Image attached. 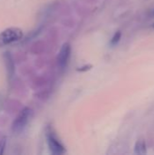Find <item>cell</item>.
I'll return each instance as SVG.
<instances>
[{
    "instance_id": "obj_1",
    "label": "cell",
    "mask_w": 154,
    "mask_h": 155,
    "mask_svg": "<svg viewBox=\"0 0 154 155\" xmlns=\"http://www.w3.org/2000/svg\"><path fill=\"white\" fill-rule=\"evenodd\" d=\"M32 116H33V112L29 107H24L23 109H21L15 119L13 121L12 127H11L12 132L15 134H19L22 132H24V130L26 128L27 124H29Z\"/></svg>"
},
{
    "instance_id": "obj_2",
    "label": "cell",
    "mask_w": 154,
    "mask_h": 155,
    "mask_svg": "<svg viewBox=\"0 0 154 155\" xmlns=\"http://www.w3.org/2000/svg\"><path fill=\"white\" fill-rule=\"evenodd\" d=\"M46 136V143L49 148V151L54 155H62L65 153V148L58 136L56 135L55 132L52 127H47L45 131Z\"/></svg>"
},
{
    "instance_id": "obj_3",
    "label": "cell",
    "mask_w": 154,
    "mask_h": 155,
    "mask_svg": "<svg viewBox=\"0 0 154 155\" xmlns=\"http://www.w3.org/2000/svg\"><path fill=\"white\" fill-rule=\"evenodd\" d=\"M23 37V31L18 27H9L0 33V47L10 45L20 41Z\"/></svg>"
},
{
    "instance_id": "obj_4",
    "label": "cell",
    "mask_w": 154,
    "mask_h": 155,
    "mask_svg": "<svg viewBox=\"0 0 154 155\" xmlns=\"http://www.w3.org/2000/svg\"><path fill=\"white\" fill-rule=\"evenodd\" d=\"M71 53H72V47L69 43H64L57 55L56 61H57V65L60 70H64L70 61L71 58Z\"/></svg>"
},
{
    "instance_id": "obj_5",
    "label": "cell",
    "mask_w": 154,
    "mask_h": 155,
    "mask_svg": "<svg viewBox=\"0 0 154 155\" xmlns=\"http://www.w3.org/2000/svg\"><path fill=\"white\" fill-rule=\"evenodd\" d=\"M4 61L7 72V76L11 79L15 74V60L10 53H5L4 54Z\"/></svg>"
},
{
    "instance_id": "obj_6",
    "label": "cell",
    "mask_w": 154,
    "mask_h": 155,
    "mask_svg": "<svg viewBox=\"0 0 154 155\" xmlns=\"http://www.w3.org/2000/svg\"><path fill=\"white\" fill-rule=\"evenodd\" d=\"M45 49H46L45 44L42 41H37L34 43L31 46V52L34 54H43L44 52H45Z\"/></svg>"
},
{
    "instance_id": "obj_7",
    "label": "cell",
    "mask_w": 154,
    "mask_h": 155,
    "mask_svg": "<svg viewBox=\"0 0 154 155\" xmlns=\"http://www.w3.org/2000/svg\"><path fill=\"white\" fill-rule=\"evenodd\" d=\"M134 153L136 154H145L146 153V144L143 140H139L134 146Z\"/></svg>"
},
{
    "instance_id": "obj_8",
    "label": "cell",
    "mask_w": 154,
    "mask_h": 155,
    "mask_svg": "<svg viewBox=\"0 0 154 155\" xmlns=\"http://www.w3.org/2000/svg\"><path fill=\"white\" fill-rule=\"evenodd\" d=\"M121 38H122V33H121V31H117L111 39V42H110L111 45H113V46L116 45L120 42Z\"/></svg>"
},
{
    "instance_id": "obj_9",
    "label": "cell",
    "mask_w": 154,
    "mask_h": 155,
    "mask_svg": "<svg viewBox=\"0 0 154 155\" xmlns=\"http://www.w3.org/2000/svg\"><path fill=\"white\" fill-rule=\"evenodd\" d=\"M6 147V137H2L0 138V155L5 153Z\"/></svg>"
},
{
    "instance_id": "obj_10",
    "label": "cell",
    "mask_w": 154,
    "mask_h": 155,
    "mask_svg": "<svg viewBox=\"0 0 154 155\" xmlns=\"http://www.w3.org/2000/svg\"><path fill=\"white\" fill-rule=\"evenodd\" d=\"M91 67H92V65H88V64H86V65H84V66H83V67H80L79 69H77L78 71H80V72H86V71H88V70H90L91 69Z\"/></svg>"
},
{
    "instance_id": "obj_11",
    "label": "cell",
    "mask_w": 154,
    "mask_h": 155,
    "mask_svg": "<svg viewBox=\"0 0 154 155\" xmlns=\"http://www.w3.org/2000/svg\"><path fill=\"white\" fill-rule=\"evenodd\" d=\"M1 105H2V95L0 94V107H1Z\"/></svg>"
},
{
    "instance_id": "obj_12",
    "label": "cell",
    "mask_w": 154,
    "mask_h": 155,
    "mask_svg": "<svg viewBox=\"0 0 154 155\" xmlns=\"http://www.w3.org/2000/svg\"><path fill=\"white\" fill-rule=\"evenodd\" d=\"M152 16H154V10H152Z\"/></svg>"
},
{
    "instance_id": "obj_13",
    "label": "cell",
    "mask_w": 154,
    "mask_h": 155,
    "mask_svg": "<svg viewBox=\"0 0 154 155\" xmlns=\"http://www.w3.org/2000/svg\"><path fill=\"white\" fill-rule=\"evenodd\" d=\"M152 26H153V28H154V24H153V25H152Z\"/></svg>"
}]
</instances>
